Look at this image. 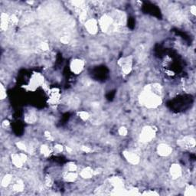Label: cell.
<instances>
[{
    "mask_svg": "<svg viewBox=\"0 0 196 196\" xmlns=\"http://www.w3.org/2000/svg\"><path fill=\"white\" fill-rule=\"evenodd\" d=\"M139 102L147 108H156L162 103V99L160 96L152 92L147 85L139 96Z\"/></svg>",
    "mask_w": 196,
    "mask_h": 196,
    "instance_id": "obj_1",
    "label": "cell"
},
{
    "mask_svg": "<svg viewBox=\"0 0 196 196\" xmlns=\"http://www.w3.org/2000/svg\"><path fill=\"white\" fill-rule=\"evenodd\" d=\"M99 25L101 27V30L103 32H108V31H117L119 27L115 24L112 17L108 15H104L101 17L99 20Z\"/></svg>",
    "mask_w": 196,
    "mask_h": 196,
    "instance_id": "obj_2",
    "label": "cell"
},
{
    "mask_svg": "<svg viewBox=\"0 0 196 196\" xmlns=\"http://www.w3.org/2000/svg\"><path fill=\"white\" fill-rule=\"evenodd\" d=\"M155 136V130L152 127H145L143 128L140 135H139V140L143 143H149L152 141Z\"/></svg>",
    "mask_w": 196,
    "mask_h": 196,
    "instance_id": "obj_3",
    "label": "cell"
},
{
    "mask_svg": "<svg viewBox=\"0 0 196 196\" xmlns=\"http://www.w3.org/2000/svg\"><path fill=\"white\" fill-rule=\"evenodd\" d=\"M118 64L120 65L122 71L124 74H129L132 71V67H133V60L132 57L128 56V57H122L121 59L119 60Z\"/></svg>",
    "mask_w": 196,
    "mask_h": 196,
    "instance_id": "obj_4",
    "label": "cell"
},
{
    "mask_svg": "<svg viewBox=\"0 0 196 196\" xmlns=\"http://www.w3.org/2000/svg\"><path fill=\"white\" fill-rule=\"evenodd\" d=\"M12 162L15 165L16 167H22L27 160V155L25 153H14L12 154Z\"/></svg>",
    "mask_w": 196,
    "mask_h": 196,
    "instance_id": "obj_5",
    "label": "cell"
},
{
    "mask_svg": "<svg viewBox=\"0 0 196 196\" xmlns=\"http://www.w3.org/2000/svg\"><path fill=\"white\" fill-rule=\"evenodd\" d=\"M84 61L81 59H74L71 62L70 68L74 74H79L84 70Z\"/></svg>",
    "mask_w": 196,
    "mask_h": 196,
    "instance_id": "obj_6",
    "label": "cell"
},
{
    "mask_svg": "<svg viewBox=\"0 0 196 196\" xmlns=\"http://www.w3.org/2000/svg\"><path fill=\"white\" fill-rule=\"evenodd\" d=\"M178 145L184 149H191L195 146V139L191 136H185L184 138L178 140Z\"/></svg>",
    "mask_w": 196,
    "mask_h": 196,
    "instance_id": "obj_7",
    "label": "cell"
},
{
    "mask_svg": "<svg viewBox=\"0 0 196 196\" xmlns=\"http://www.w3.org/2000/svg\"><path fill=\"white\" fill-rule=\"evenodd\" d=\"M85 28L89 33L91 35H95L98 31V22L97 20L91 19L85 22Z\"/></svg>",
    "mask_w": 196,
    "mask_h": 196,
    "instance_id": "obj_8",
    "label": "cell"
},
{
    "mask_svg": "<svg viewBox=\"0 0 196 196\" xmlns=\"http://www.w3.org/2000/svg\"><path fill=\"white\" fill-rule=\"evenodd\" d=\"M123 154V156L127 159V162L132 165H137L139 163V155L135 153H132V152H129V151H124Z\"/></svg>",
    "mask_w": 196,
    "mask_h": 196,
    "instance_id": "obj_9",
    "label": "cell"
},
{
    "mask_svg": "<svg viewBox=\"0 0 196 196\" xmlns=\"http://www.w3.org/2000/svg\"><path fill=\"white\" fill-rule=\"evenodd\" d=\"M172 147L165 143L159 144L157 147V153H158L159 155L160 156H163V157L169 155L172 153Z\"/></svg>",
    "mask_w": 196,
    "mask_h": 196,
    "instance_id": "obj_10",
    "label": "cell"
},
{
    "mask_svg": "<svg viewBox=\"0 0 196 196\" xmlns=\"http://www.w3.org/2000/svg\"><path fill=\"white\" fill-rule=\"evenodd\" d=\"M110 185L114 187L115 190H118V191H121L123 190L124 188V185H123V181L122 179L120 177H112L109 179Z\"/></svg>",
    "mask_w": 196,
    "mask_h": 196,
    "instance_id": "obj_11",
    "label": "cell"
},
{
    "mask_svg": "<svg viewBox=\"0 0 196 196\" xmlns=\"http://www.w3.org/2000/svg\"><path fill=\"white\" fill-rule=\"evenodd\" d=\"M170 174L173 179H177L182 176V168L179 164H173L170 167Z\"/></svg>",
    "mask_w": 196,
    "mask_h": 196,
    "instance_id": "obj_12",
    "label": "cell"
},
{
    "mask_svg": "<svg viewBox=\"0 0 196 196\" xmlns=\"http://www.w3.org/2000/svg\"><path fill=\"white\" fill-rule=\"evenodd\" d=\"M1 30L2 31H5L8 29L9 24V16L6 13H2L1 14Z\"/></svg>",
    "mask_w": 196,
    "mask_h": 196,
    "instance_id": "obj_13",
    "label": "cell"
},
{
    "mask_svg": "<svg viewBox=\"0 0 196 196\" xmlns=\"http://www.w3.org/2000/svg\"><path fill=\"white\" fill-rule=\"evenodd\" d=\"M93 175H94V171L91 167L84 168L81 172V176L84 179H86L92 178Z\"/></svg>",
    "mask_w": 196,
    "mask_h": 196,
    "instance_id": "obj_14",
    "label": "cell"
},
{
    "mask_svg": "<svg viewBox=\"0 0 196 196\" xmlns=\"http://www.w3.org/2000/svg\"><path fill=\"white\" fill-rule=\"evenodd\" d=\"M43 83V77L39 74H35L31 81V84L32 87H38Z\"/></svg>",
    "mask_w": 196,
    "mask_h": 196,
    "instance_id": "obj_15",
    "label": "cell"
},
{
    "mask_svg": "<svg viewBox=\"0 0 196 196\" xmlns=\"http://www.w3.org/2000/svg\"><path fill=\"white\" fill-rule=\"evenodd\" d=\"M77 174L75 172H68L66 173L65 175V180L66 182H73L77 179Z\"/></svg>",
    "mask_w": 196,
    "mask_h": 196,
    "instance_id": "obj_16",
    "label": "cell"
},
{
    "mask_svg": "<svg viewBox=\"0 0 196 196\" xmlns=\"http://www.w3.org/2000/svg\"><path fill=\"white\" fill-rule=\"evenodd\" d=\"M59 97H60V94H59V92L57 91V89H54L51 91V97H50V103H56L57 101H59Z\"/></svg>",
    "mask_w": 196,
    "mask_h": 196,
    "instance_id": "obj_17",
    "label": "cell"
},
{
    "mask_svg": "<svg viewBox=\"0 0 196 196\" xmlns=\"http://www.w3.org/2000/svg\"><path fill=\"white\" fill-rule=\"evenodd\" d=\"M25 185L22 180H18L13 185V189L15 191H22L24 190Z\"/></svg>",
    "mask_w": 196,
    "mask_h": 196,
    "instance_id": "obj_18",
    "label": "cell"
},
{
    "mask_svg": "<svg viewBox=\"0 0 196 196\" xmlns=\"http://www.w3.org/2000/svg\"><path fill=\"white\" fill-rule=\"evenodd\" d=\"M12 179V175H10V174L5 175V176L3 177V180H2V186L7 187L8 185L11 183Z\"/></svg>",
    "mask_w": 196,
    "mask_h": 196,
    "instance_id": "obj_19",
    "label": "cell"
},
{
    "mask_svg": "<svg viewBox=\"0 0 196 196\" xmlns=\"http://www.w3.org/2000/svg\"><path fill=\"white\" fill-rule=\"evenodd\" d=\"M196 191L195 188L193 185H189L185 189V195L187 196H195Z\"/></svg>",
    "mask_w": 196,
    "mask_h": 196,
    "instance_id": "obj_20",
    "label": "cell"
},
{
    "mask_svg": "<svg viewBox=\"0 0 196 196\" xmlns=\"http://www.w3.org/2000/svg\"><path fill=\"white\" fill-rule=\"evenodd\" d=\"M25 122L28 123H32L36 121V116L33 113H29L25 117Z\"/></svg>",
    "mask_w": 196,
    "mask_h": 196,
    "instance_id": "obj_21",
    "label": "cell"
},
{
    "mask_svg": "<svg viewBox=\"0 0 196 196\" xmlns=\"http://www.w3.org/2000/svg\"><path fill=\"white\" fill-rule=\"evenodd\" d=\"M41 153L43 154L45 156H48V155H50L51 153V151H50V149H49V147H48V146H46V145H43V146H41Z\"/></svg>",
    "mask_w": 196,
    "mask_h": 196,
    "instance_id": "obj_22",
    "label": "cell"
},
{
    "mask_svg": "<svg viewBox=\"0 0 196 196\" xmlns=\"http://www.w3.org/2000/svg\"><path fill=\"white\" fill-rule=\"evenodd\" d=\"M67 169L70 172H75L77 170V165L74 163H68L67 164Z\"/></svg>",
    "mask_w": 196,
    "mask_h": 196,
    "instance_id": "obj_23",
    "label": "cell"
},
{
    "mask_svg": "<svg viewBox=\"0 0 196 196\" xmlns=\"http://www.w3.org/2000/svg\"><path fill=\"white\" fill-rule=\"evenodd\" d=\"M78 116L80 117V118L83 120H87L90 117V115L86 111H80L78 113Z\"/></svg>",
    "mask_w": 196,
    "mask_h": 196,
    "instance_id": "obj_24",
    "label": "cell"
},
{
    "mask_svg": "<svg viewBox=\"0 0 196 196\" xmlns=\"http://www.w3.org/2000/svg\"><path fill=\"white\" fill-rule=\"evenodd\" d=\"M0 97L2 100L6 97V91H5V87L3 84L0 85Z\"/></svg>",
    "mask_w": 196,
    "mask_h": 196,
    "instance_id": "obj_25",
    "label": "cell"
},
{
    "mask_svg": "<svg viewBox=\"0 0 196 196\" xmlns=\"http://www.w3.org/2000/svg\"><path fill=\"white\" fill-rule=\"evenodd\" d=\"M16 146H17V147H18L19 149H21V150H22V151L28 150V148H27L26 145H25L23 142H19V143H17Z\"/></svg>",
    "mask_w": 196,
    "mask_h": 196,
    "instance_id": "obj_26",
    "label": "cell"
},
{
    "mask_svg": "<svg viewBox=\"0 0 196 196\" xmlns=\"http://www.w3.org/2000/svg\"><path fill=\"white\" fill-rule=\"evenodd\" d=\"M18 22H19V19L15 15H12L9 17V24H12L14 25H16Z\"/></svg>",
    "mask_w": 196,
    "mask_h": 196,
    "instance_id": "obj_27",
    "label": "cell"
},
{
    "mask_svg": "<svg viewBox=\"0 0 196 196\" xmlns=\"http://www.w3.org/2000/svg\"><path fill=\"white\" fill-rule=\"evenodd\" d=\"M127 133H128V131H127V129L126 128V127H120V129H119V134H120V136H127Z\"/></svg>",
    "mask_w": 196,
    "mask_h": 196,
    "instance_id": "obj_28",
    "label": "cell"
},
{
    "mask_svg": "<svg viewBox=\"0 0 196 196\" xmlns=\"http://www.w3.org/2000/svg\"><path fill=\"white\" fill-rule=\"evenodd\" d=\"M39 48L41 49L42 51L48 50V43H46V42H42V43L40 44V45H39Z\"/></svg>",
    "mask_w": 196,
    "mask_h": 196,
    "instance_id": "obj_29",
    "label": "cell"
},
{
    "mask_svg": "<svg viewBox=\"0 0 196 196\" xmlns=\"http://www.w3.org/2000/svg\"><path fill=\"white\" fill-rule=\"evenodd\" d=\"M55 150L57 153H61L63 151V146L60 144H57L55 146Z\"/></svg>",
    "mask_w": 196,
    "mask_h": 196,
    "instance_id": "obj_30",
    "label": "cell"
},
{
    "mask_svg": "<svg viewBox=\"0 0 196 196\" xmlns=\"http://www.w3.org/2000/svg\"><path fill=\"white\" fill-rule=\"evenodd\" d=\"M61 41L64 44H67L70 41V38L68 36H63L61 38Z\"/></svg>",
    "mask_w": 196,
    "mask_h": 196,
    "instance_id": "obj_31",
    "label": "cell"
},
{
    "mask_svg": "<svg viewBox=\"0 0 196 196\" xmlns=\"http://www.w3.org/2000/svg\"><path fill=\"white\" fill-rule=\"evenodd\" d=\"M81 149H82V151H84V153H91V149L90 148V147H87V146H81Z\"/></svg>",
    "mask_w": 196,
    "mask_h": 196,
    "instance_id": "obj_32",
    "label": "cell"
},
{
    "mask_svg": "<svg viewBox=\"0 0 196 196\" xmlns=\"http://www.w3.org/2000/svg\"><path fill=\"white\" fill-rule=\"evenodd\" d=\"M45 136L46 138H47L48 139H49V140H52L53 139L52 136H51V133L48 131H46L45 133Z\"/></svg>",
    "mask_w": 196,
    "mask_h": 196,
    "instance_id": "obj_33",
    "label": "cell"
},
{
    "mask_svg": "<svg viewBox=\"0 0 196 196\" xmlns=\"http://www.w3.org/2000/svg\"><path fill=\"white\" fill-rule=\"evenodd\" d=\"M190 11H191V14L194 15H196V7H195V5H192V6H191V8H190Z\"/></svg>",
    "mask_w": 196,
    "mask_h": 196,
    "instance_id": "obj_34",
    "label": "cell"
},
{
    "mask_svg": "<svg viewBox=\"0 0 196 196\" xmlns=\"http://www.w3.org/2000/svg\"><path fill=\"white\" fill-rule=\"evenodd\" d=\"M45 182L46 184H47V185H51V179H49V178H47Z\"/></svg>",
    "mask_w": 196,
    "mask_h": 196,
    "instance_id": "obj_35",
    "label": "cell"
},
{
    "mask_svg": "<svg viewBox=\"0 0 196 196\" xmlns=\"http://www.w3.org/2000/svg\"><path fill=\"white\" fill-rule=\"evenodd\" d=\"M9 124V122L8 120H5V121L3 122V126H4V127H5V126H8Z\"/></svg>",
    "mask_w": 196,
    "mask_h": 196,
    "instance_id": "obj_36",
    "label": "cell"
},
{
    "mask_svg": "<svg viewBox=\"0 0 196 196\" xmlns=\"http://www.w3.org/2000/svg\"><path fill=\"white\" fill-rule=\"evenodd\" d=\"M66 149H67V151L68 152V153H71L72 152V149L70 148V147H67V148H66Z\"/></svg>",
    "mask_w": 196,
    "mask_h": 196,
    "instance_id": "obj_37",
    "label": "cell"
}]
</instances>
